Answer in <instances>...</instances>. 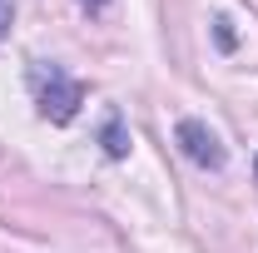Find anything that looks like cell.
I'll list each match as a JSON object with an SVG mask.
<instances>
[{
    "instance_id": "obj_1",
    "label": "cell",
    "mask_w": 258,
    "mask_h": 253,
    "mask_svg": "<svg viewBox=\"0 0 258 253\" xmlns=\"http://www.w3.org/2000/svg\"><path fill=\"white\" fill-rule=\"evenodd\" d=\"M30 95H35V104H40V114L55 119V124L75 119V109L85 104V90L64 75L60 65H50V60L30 65Z\"/></svg>"
},
{
    "instance_id": "obj_2",
    "label": "cell",
    "mask_w": 258,
    "mask_h": 253,
    "mask_svg": "<svg viewBox=\"0 0 258 253\" xmlns=\"http://www.w3.org/2000/svg\"><path fill=\"white\" fill-rule=\"evenodd\" d=\"M179 144H184V154H189L194 164H204V169H219V164H224L219 134L209 124H199V119H184V124H179Z\"/></svg>"
},
{
    "instance_id": "obj_3",
    "label": "cell",
    "mask_w": 258,
    "mask_h": 253,
    "mask_svg": "<svg viewBox=\"0 0 258 253\" xmlns=\"http://www.w3.org/2000/svg\"><path fill=\"white\" fill-rule=\"evenodd\" d=\"M104 149H109V154H124V149H129V139L119 134V124H114V119H109V129H104Z\"/></svg>"
},
{
    "instance_id": "obj_4",
    "label": "cell",
    "mask_w": 258,
    "mask_h": 253,
    "mask_svg": "<svg viewBox=\"0 0 258 253\" xmlns=\"http://www.w3.org/2000/svg\"><path fill=\"white\" fill-rule=\"evenodd\" d=\"M10 15H15V0H0V35H5V25H10Z\"/></svg>"
},
{
    "instance_id": "obj_5",
    "label": "cell",
    "mask_w": 258,
    "mask_h": 253,
    "mask_svg": "<svg viewBox=\"0 0 258 253\" xmlns=\"http://www.w3.org/2000/svg\"><path fill=\"white\" fill-rule=\"evenodd\" d=\"M80 5H90V10H99V5H104V0H80Z\"/></svg>"
}]
</instances>
